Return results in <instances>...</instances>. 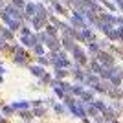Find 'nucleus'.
<instances>
[{"instance_id":"obj_2","label":"nucleus","mask_w":123,"mask_h":123,"mask_svg":"<svg viewBox=\"0 0 123 123\" xmlns=\"http://www.w3.org/2000/svg\"><path fill=\"white\" fill-rule=\"evenodd\" d=\"M2 18H4L6 26H7L11 31H17V30L20 31V28H22V20L15 18V17H11L9 13H6V11H2Z\"/></svg>"},{"instance_id":"obj_18","label":"nucleus","mask_w":123,"mask_h":123,"mask_svg":"<svg viewBox=\"0 0 123 123\" xmlns=\"http://www.w3.org/2000/svg\"><path fill=\"white\" fill-rule=\"evenodd\" d=\"M68 74H70V70H55V79L62 81V77H66Z\"/></svg>"},{"instance_id":"obj_1","label":"nucleus","mask_w":123,"mask_h":123,"mask_svg":"<svg viewBox=\"0 0 123 123\" xmlns=\"http://www.w3.org/2000/svg\"><path fill=\"white\" fill-rule=\"evenodd\" d=\"M74 61H75V64H79V66H88V62H90V59L86 57V53H85V50L83 48H79V46H75L74 48Z\"/></svg>"},{"instance_id":"obj_30","label":"nucleus","mask_w":123,"mask_h":123,"mask_svg":"<svg viewBox=\"0 0 123 123\" xmlns=\"http://www.w3.org/2000/svg\"><path fill=\"white\" fill-rule=\"evenodd\" d=\"M0 15H2V9H0Z\"/></svg>"},{"instance_id":"obj_20","label":"nucleus","mask_w":123,"mask_h":123,"mask_svg":"<svg viewBox=\"0 0 123 123\" xmlns=\"http://www.w3.org/2000/svg\"><path fill=\"white\" fill-rule=\"evenodd\" d=\"M11 107L15 108V110H26V108H28V103H26V101H20V103H13Z\"/></svg>"},{"instance_id":"obj_16","label":"nucleus","mask_w":123,"mask_h":123,"mask_svg":"<svg viewBox=\"0 0 123 123\" xmlns=\"http://www.w3.org/2000/svg\"><path fill=\"white\" fill-rule=\"evenodd\" d=\"M18 116H20L22 119H26V121H30V119L33 118V112H30V110H20V112H18Z\"/></svg>"},{"instance_id":"obj_29","label":"nucleus","mask_w":123,"mask_h":123,"mask_svg":"<svg viewBox=\"0 0 123 123\" xmlns=\"http://www.w3.org/2000/svg\"><path fill=\"white\" fill-rule=\"evenodd\" d=\"M110 123H118V121H116V119H114V121H110Z\"/></svg>"},{"instance_id":"obj_15","label":"nucleus","mask_w":123,"mask_h":123,"mask_svg":"<svg viewBox=\"0 0 123 123\" xmlns=\"http://www.w3.org/2000/svg\"><path fill=\"white\" fill-rule=\"evenodd\" d=\"M44 114H46V107H35V108H33V116L44 118Z\"/></svg>"},{"instance_id":"obj_7","label":"nucleus","mask_w":123,"mask_h":123,"mask_svg":"<svg viewBox=\"0 0 123 123\" xmlns=\"http://www.w3.org/2000/svg\"><path fill=\"white\" fill-rule=\"evenodd\" d=\"M50 11H55V13H59V15H68L66 7H64L59 0H50Z\"/></svg>"},{"instance_id":"obj_24","label":"nucleus","mask_w":123,"mask_h":123,"mask_svg":"<svg viewBox=\"0 0 123 123\" xmlns=\"http://www.w3.org/2000/svg\"><path fill=\"white\" fill-rule=\"evenodd\" d=\"M53 110H55L57 114H64V112H66L64 105H53Z\"/></svg>"},{"instance_id":"obj_23","label":"nucleus","mask_w":123,"mask_h":123,"mask_svg":"<svg viewBox=\"0 0 123 123\" xmlns=\"http://www.w3.org/2000/svg\"><path fill=\"white\" fill-rule=\"evenodd\" d=\"M51 81H53V77H51V74H48V72L41 77V83H46V85H48V83H51Z\"/></svg>"},{"instance_id":"obj_9","label":"nucleus","mask_w":123,"mask_h":123,"mask_svg":"<svg viewBox=\"0 0 123 123\" xmlns=\"http://www.w3.org/2000/svg\"><path fill=\"white\" fill-rule=\"evenodd\" d=\"M61 44H62V48H64V51H74V48L77 46L74 39H70V37H64V35H62V39H61Z\"/></svg>"},{"instance_id":"obj_6","label":"nucleus","mask_w":123,"mask_h":123,"mask_svg":"<svg viewBox=\"0 0 123 123\" xmlns=\"http://www.w3.org/2000/svg\"><path fill=\"white\" fill-rule=\"evenodd\" d=\"M46 48L50 51H62V44H61V41H59L57 37H48Z\"/></svg>"},{"instance_id":"obj_14","label":"nucleus","mask_w":123,"mask_h":123,"mask_svg":"<svg viewBox=\"0 0 123 123\" xmlns=\"http://www.w3.org/2000/svg\"><path fill=\"white\" fill-rule=\"evenodd\" d=\"M85 85L83 83H79V85H72V92H74V96H81L83 92H85Z\"/></svg>"},{"instance_id":"obj_28","label":"nucleus","mask_w":123,"mask_h":123,"mask_svg":"<svg viewBox=\"0 0 123 123\" xmlns=\"http://www.w3.org/2000/svg\"><path fill=\"white\" fill-rule=\"evenodd\" d=\"M0 123H7V119H6V118H2V116H0Z\"/></svg>"},{"instance_id":"obj_5","label":"nucleus","mask_w":123,"mask_h":123,"mask_svg":"<svg viewBox=\"0 0 123 123\" xmlns=\"http://www.w3.org/2000/svg\"><path fill=\"white\" fill-rule=\"evenodd\" d=\"M20 42L24 44V46H28V48H35L37 44H41L37 33H31V35H20Z\"/></svg>"},{"instance_id":"obj_22","label":"nucleus","mask_w":123,"mask_h":123,"mask_svg":"<svg viewBox=\"0 0 123 123\" xmlns=\"http://www.w3.org/2000/svg\"><path fill=\"white\" fill-rule=\"evenodd\" d=\"M11 4L17 6L18 9H24V7H26V0H11Z\"/></svg>"},{"instance_id":"obj_13","label":"nucleus","mask_w":123,"mask_h":123,"mask_svg":"<svg viewBox=\"0 0 123 123\" xmlns=\"http://www.w3.org/2000/svg\"><path fill=\"white\" fill-rule=\"evenodd\" d=\"M94 107H96V108L99 110V112L103 114V112H105V110L108 108V105H107L105 101H101V99H96V101H94Z\"/></svg>"},{"instance_id":"obj_26","label":"nucleus","mask_w":123,"mask_h":123,"mask_svg":"<svg viewBox=\"0 0 123 123\" xmlns=\"http://www.w3.org/2000/svg\"><path fill=\"white\" fill-rule=\"evenodd\" d=\"M13 110H15L13 107H4V108H2V112H4V116H11V114H13Z\"/></svg>"},{"instance_id":"obj_19","label":"nucleus","mask_w":123,"mask_h":123,"mask_svg":"<svg viewBox=\"0 0 123 123\" xmlns=\"http://www.w3.org/2000/svg\"><path fill=\"white\" fill-rule=\"evenodd\" d=\"M33 53H37V57H42L44 55V44H37L33 48Z\"/></svg>"},{"instance_id":"obj_17","label":"nucleus","mask_w":123,"mask_h":123,"mask_svg":"<svg viewBox=\"0 0 123 123\" xmlns=\"http://www.w3.org/2000/svg\"><path fill=\"white\" fill-rule=\"evenodd\" d=\"M46 33H48L50 37H57V28H55V26H51L50 22H48V26H46Z\"/></svg>"},{"instance_id":"obj_31","label":"nucleus","mask_w":123,"mask_h":123,"mask_svg":"<svg viewBox=\"0 0 123 123\" xmlns=\"http://www.w3.org/2000/svg\"><path fill=\"white\" fill-rule=\"evenodd\" d=\"M28 123H31V121H28Z\"/></svg>"},{"instance_id":"obj_3","label":"nucleus","mask_w":123,"mask_h":123,"mask_svg":"<svg viewBox=\"0 0 123 123\" xmlns=\"http://www.w3.org/2000/svg\"><path fill=\"white\" fill-rule=\"evenodd\" d=\"M99 62H101L105 68H112L114 66V55H112V51H105V50H101L98 53V57H96Z\"/></svg>"},{"instance_id":"obj_25","label":"nucleus","mask_w":123,"mask_h":123,"mask_svg":"<svg viewBox=\"0 0 123 123\" xmlns=\"http://www.w3.org/2000/svg\"><path fill=\"white\" fill-rule=\"evenodd\" d=\"M31 33H33V31H31L28 26H22L20 28V35H31Z\"/></svg>"},{"instance_id":"obj_12","label":"nucleus","mask_w":123,"mask_h":123,"mask_svg":"<svg viewBox=\"0 0 123 123\" xmlns=\"http://www.w3.org/2000/svg\"><path fill=\"white\" fill-rule=\"evenodd\" d=\"M0 35L4 37V39H6L7 42H11V41H13V31H11L9 28H0Z\"/></svg>"},{"instance_id":"obj_21","label":"nucleus","mask_w":123,"mask_h":123,"mask_svg":"<svg viewBox=\"0 0 123 123\" xmlns=\"http://www.w3.org/2000/svg\"><path fill=\"white\" fill-rule=\"evenodd\" d=\"M37 62L41 66H46V64H50V59H48V55H42V57H37Z\"/></svg>"},{"instance_id":"obj_11","label":"nucleus","mask_w":123,"mask_h":123,"mask_svg":"<svg viewBox=\"0 0 123 123\" xmlns=\"http://www.w3.org/2000/svg\"><path fill=\"white\" fill-rule=\"evenodd\" d=\"M99 51H101V46H99V42H90V44H88V53H90V55H94V59L98 57Z\"/></svg>"},{"instance_id":"obj_10","label":"nucleus","mask_w":123,"mask_h":123,"mask_svg":"<svg viewBox=\"0 0 123 123\" xmlns=\"http://www.w3.org/2000/svg\"><path fill=\"white\" fill-rule=\"evenodd\" d=\"M30 72L33 74L35 77H39V79H41V77L44 75V74H46V70H44V68H42L41 64H31V66H30Z\"/></svg>"},{"instance_id":"obj_8","label":"nucleus","mask_w":123,"mask_h":123,"mask_svg":"<svg viewBox=\"0 0 123 123\" xmlns=\"http://www.w3.org/2000/svg\"><path fill=\"white\" fill-rule=\"evenodd\" d=\"M31 24L35 28V31H39V30H42V28L48 26V18H44V17H33V18H31Z\"/></svg>"},{"instance_id":"obj_27","label":"nucleus","mask_w":123,"mask_h":123,"mask_svg":"<svg viewBox=\"0 0 123 123\" xmlns=\"http://www.w3.org/2000/svg\"><path fill=\"white\" fill-rule=\"evenodd\" d=\"M4 74H6V68L2 66V64H0V75H4Z\"/></svg>"},{"instance_id":"obj_4","label":"nucleus","mask_w":123,"mask_h":123,"mask_svg":"<svg viewBox=\"0 0 123 123\" xmlns=\"http://www.w3.org/2000/svg\"><path fill=\"white\" fill-rule=\"evenodd\" d=\"M77 41H79V42H86V44H90V42H98V41H96L94 31L90 30V28H86V30H81V31H79Z\"/></svg>"}]
</instances>
